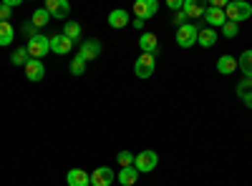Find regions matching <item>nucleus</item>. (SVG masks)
Wrapping results in <instances>:
<instances>
[{
    "label": "nucleus",
    "instance_id": "1",
    "mask_svg": "<svg viewBox=\"0 0 252 186\" xmlns=\"http://www.w3.org/2000/svg\"><path fill=\"white\" fill-rule=\"evenodd\" d=\"M252 15V5L245 3V0H232V3H227V10H224V18L229 20V23H242V20H247Z\"/></svg>",
    "mask_w": 252,
    "mask_h": 186
},
{
    "label": "nucleus",
    "instance_id": "2",
    "mask_svg": "<svg viewBox=\"0 0 252 186\" xmlns=\"http://www.w3.org/2000/svg\"><path fill=\"white\" fill-rule=\"evenodd\" d=\"M157 166H159V154L152 151V149H144L141 154L134 156V169H136L139 174H149V171H154Z\"/></svg>",
    "mask_w": 252,
    "mask_h": 186
},
{
    "label": "nucleus",
    "instance_id": "3",
    "mask_svg": "<svg viewBox=\"0 0 252 186\" xmlns=\"http://www.w3.org/2000/svg\"><path fill=\"white\" fill-rule=\"evenodd\" d=\"M26 51H28V55H31V58H35V60L46 58V53H51V38L40 35V33H38V35H33V38H28Z\"/></svg>",
    "mask_w": 252,
    "mask_h": 186
},
{
    "label": "nucleus",
    "instance_id": "4",
    "mask_svg": "<svg viewBox=\"0 0 252 186\" xmlns=\"http://www.w3.org/2000/svg\"><path fill=\"white\" fill-rule=\"evenodd\" d=\"M197 38H199V28L192 26V23L177 28V46H179V48H192V46H197Z\"/></svg>",
    "mask_w": 252,
    "mask_h": 186
},
{
    "label": "nucleus",
    "instance_id": "5",
    "mask_svg": "<svg viewBox=\"0 0 252 186\" xmlns=\"http://www.w3.org/2000/svg\"><path fill=\"white\" fill-rule=\"evenodd\" d=\"M154 68H157V55H149V53H141L134 63V73L139 78H152Z\"/></svg>",
    "mask_w": 252,
    "mask_h": 186
},
{
    "label": "nucleus",
    "instance_id": "6",
    "mask_svg": "<svg viewBox=\"0 0 252 186\" xmlns=\"http://www.w3.org/2000/svg\"><path fill=\"white\" fill-rule=\"evenodd\" d=\"M157 13H159V3H157V0H136V3H134V15L139 20H149Z\"/></svg>",
    "mask_w": 252,
    "mask_h": 186
},
{
    "label": "nucleus",
    "instance_id": "7",
    "mask_svg": "<svg viewBox=\"0 0 252 186\" xmlns=\"http://www.w3.org/2000/svg\"><path fill=\"white\" fill-rule=\"evenodd\" d=\"M46 10H48L51 18L63 20V23H66V18H68V13H71V5L66 3V0H46Z\"/></svg>",
    "mask_w": 252,
    "mask_h": 186
},
{
    "label": "nucleus",
    "instance_id": "8",
    "mask_svg": "<svg viewBox=\"0 0 252 186\" xmlns=\"http://www.w3.org/2000/svg\"><path fill=\"white\" fill-rule=\"evenodd\" d=\"M116 179V174L109 166H98L91 171V186H111Z\"/></svg>",
    "mask_w": 252,
    "mask_h": 186
},
{
    "label": "nucleus",
    "instance_id": "9",
    "mask_svg": "<svg viewBox=\"0 0 252 186\" xmlns=\"http://www.w3.org/2000/svg\"><path fill=\"white\" fill-rule=\"evenodd\" d=\"M204 23H207V28H222L224 23H227V18H224V10H220V8H204Z\"/></svg>",
    "mask_w": 252,
    "mask_h": 186
},
{
    "label": "nucleus",
    "instance_id": "10",
    "mask_svg": "<svg viewBox=\"0 0 252 186\" xmlns=\"http://www.w3.org/2000/svg\"><path fill=\"white\" fill-rule=\"evenodd\" d=\"M26 78H28V80H33V83L43 80V78H46V66H43V60L31 58L28 63H26Z\"/></svg>",
    "mask_w": 252,
    "mask_h": 186
},
{
    "label": "nucleus",
    "instance_id": "11",
    "mask_svg": "<svg viewBox=\"0 0 252 186\" xmlns=\"http://www.w3.org/2000/svg\"><path fill=\"white\" fill-rule=\"evenodd\" d=\"M101 55V43H98V40H83V43H81V51H78V58H83V60H86V63H89V60H96Z\"/></svg>",
    "mask_w": 252,
    "mask_h": 186
},
{
    "label": "nucleus",
    "instance_id": "12",
    "mask_svg": "<svg viewBox=\"0 0 252 186\" xmlns=\"http://www.w3.org/2000/svg\"><path fill=\"white\" fill-rule=\"evenodd\" d=\"M71 48H73V43L63 35V33H58V35H53L51 38V53H56V55H66V53H71Z\"/></svg>",
    "mask_w": 252,
    "mask_h": 186
},
{
    "label": "nucleus",
    "instance_id": "13",
    "mask_svg": "<svg viewBox=\"0 0 252 186\" xmlns=\"http://www.w3.org/2000/svg\"><path fill=\"white\" fill-rule=\"evenodd\" d=\"M66 184L68 186H91V174L83 169H71L66 174Z\"/></svg>",
    "mask_w": 252,
    "mask_h": 186
},
{
    "label": "nucleus",
    "instance_id": "14",
    "mask_svg": "<svg viewBox=\"0 0 252 186\" xmlns=\"http://www.w3.org/2000/svg\"><path fill=\"white\" fill-rule=\"evenodd\" d=\"M139 48H141V53L157 55V51H159V40H157V35H154V33H141V38H139Z\"/></svg>",
    "mask_w": 252,
    "mask_h": 186
},
{
    "label": "nucleus",
    "instance_id": "15",
    "mask_svg": "<svg viewBox=\"0 0 252 186\" xmlns=\"http://www.w3.org/2000/svg\"><path fill=\"white\" fill-rule=\"evenodd\" d=\"M109 26L114 28V30H121V28H126V23H129V13H126L124 8H116V10H111L109 13Z\"/></svg>",
    "mask_w": 252,
    "mask_h": 186
},
{
    "label": "nucleus",
    "instance_id": "16",
    "mask_svg": "<svg viewBox=\"0 0 252 186\" xmlns=\"http://www.w3.org/2000/svg\"><path fill=\"white\" fill-rule=\"evenodd\" d=\"M235 71H237V58L235 55H220L217 58V73L229 76V73H235Z\"/></svg>",
    "mask_w": 252,
    "mask_h": 186
},
{
    "label": "nucleus",
    "instance_id": "17",
    "mask_svg": "<svg viewBox=\"0 0 252 186\" xmlns=\"http://www.w3.org/2000/svg\"><path fill=\"white\" fill-rule=\"evenodd\" d=\"M116 181H119L121 186H134V184L139 181V171H136L134 166H124V169L116 174Z\"/></svg>",
    "mask_w": 252,
    "mask_h": 186
},
{
    "label": "nucleus",
    "instance_id": "18",
    "mask_svg": "<svg viewBox=\"0 0 252 186\" xmlns=\"http://www.w3.org/2000/svg\"><path fill=\"white\" fill-rule=\"evenodd\" d=\"M182 13L187 18H202L204 15V5L197 3V0H184V3H182Z\"/></svg>",
    "mask_w": 252,
    "mask_h": 186
},
{
    "label": "nucleus",
    "instance_id": "19",
    "mask_svg": "<svg viewBox=\"0 0 252 186\" xmlns=\"http://www.w3.org/2000/svg\"><path fill=\"white\" fill-rule=\"evenodd\" d=\"M197 43H199L202 48H212V46L217 43L215 28H202V30H199V38H197Z\"/></svg>",
    "mask_w": 252,
    "mask_h": 186
},
{
    "label": "nucleus",
    "instance_id": "20",
    "mask_svg": "<svg viewBox=\"0 0 252 186\" xmlns=\"http://www.w3.org/2000/svg\"><path fill=\"white\" fill-rule=\"evenodd\" d=\"M237 68L245 73V78H250V80H252V48H250V51H245V53L237 58Z\"/></svg>",
    "mask_w": 252,
    "mask_h": 186
},
{
    "label": "nucleus",
    "instance_id": "21",
    "mask_svg": "<svg viewBox=\"0 0 252 186\" xmlns=\"http://www.w3.org/2000/svg\"><path fill=\"white\" fill-rule=\"evenodd\" d=\"M63 35H66L71 43H73V40H81V26L76 23V20H66V26H63Z\"/></svg>",
    "mask_w": 252,
    "mask_h": 186
},
{
    "label": "nucleus",
    "instance_id": "22",
    "mask_svg": "<svg viewBox=\"0 0 252 186\" xmlns=\"http://www.w3.org/2000/svg\"><path fill=\"white\" fill-rule=\"evenodd\" d=\"M48 20H51V15H48L46 8H38V10L31 15V23H33L35 28H46V26H48Z\"/></svg>",
    "mask_w": 252,
    "mask_h": 186
},
{
    "label": "nucleus",
    "instance_id": "23",
    "mask_svg": "<svg viewBox=\"0 0 252 186\" xmlns=\"http://www.w3.org/2000/svg\"><path fill=\"white\" fill-rule=\"evenodd\" d=\"M15 38V28L10 23H0V46H10Z\"/></svg>",
    "mask_w": 252,
    "mask_h": 186
},
{
    "label": "nucleus",
    "instance_id": "24",
    "mask_svg": "<svg viewBox=\"0 0 252 186\" xmlns=\"http://www.w3.org/2000/svg\"><path fill=\"white\" fill-rule=\"evenodd\" d=\"M28 60H31V55H28L26 46H23V48H15L13 55H10V63H13V66H26Z\"/></svg>",
    "mask_w": 252,
    "mask_h": 186
},
{
    "label": "nucleus",
    "instance_id": "25",
    "mask_svg": "<svg viewBox=\"0 0 252 186\" xmlns=\"http://www.w3.org/2000/svg\"><path fill=\"white\" fill-rule=\"evenodd\" d=\"M116 161L121 163V169H124V166H134V154H131V151H119Z\"/></svg>",
    "mask_w": 252,
    "mask_h": 186
},
{
    "label": "nucleus",
    "instance_id": "26",
    "mask_svg": "<svg viewBox=\"0 0 252 186\" xmlns=\"http://www.w3.org/2000/svg\"><path fill=\"white\" fill-rule=\"evenodd\" d=\"M83 71H86V60L76 55V58L71 60V73H73V76H81Z\"/></svg>",
    "mask_w": 252,
    "mask_h": 186
},
{
    "label": "nucleus",
    "instance_id": "27",
    "mask_svg": "<svg viewBox=\"0 0 252 186\" xmlns=\"http://www.w3.org/2000/svg\"><path fill=\"white\" fill-rule=\"evenodd\" d=\"M237 30H240V26H237V23H229V20L222 26V35H224V38H235Z\"/></svg>",
    "mask_w": 252,
    "mask_h": 186
},
{
    "label": "nucleus",
    "instance_id": "28",
    "mask_svg": "<svg viewBox=\"0 0 252 186\" xmlns=\"http://www.w3.org/2000/svg\"><path fill=\"white\" fill-rule=\"evenodd\" d=\"M237 96H245V93H252V80L250 78H245V80H240V83H237Z\"/></svg>",
    "mask_w": 252,
    "mask_h": 186
},
{
    "label": "nucleus",
    "instance_id": "29",
    "mask_svg": "<svg viewBox=\"0 0 252 186\" xmlns=\"http://www.w3.org/2000/svg\"><path fill=\"white\" fill-rule=\"evenodd\" d=\"M10 5H5V3H0V23H10Z\"/></svg>",
    "mask_w": 252,
    "mask_h": 186
},
{
    "label": "nucleus",
    "instance_id": "30",
    "mask_svg": "<svg viewBox=\"0 0 252 186\" xmlns=\"http://www.w3.org/2000/svg\"><path fill=\"white\" fill-rule=\"evenodd\" d=\"M182 3H184V0H166V8H169V10H182Z\"/></svg>",
    "mask_w": 252,
    "mask_h": 186
},
{
    "label": "nucleus",
    "instance_id": "31",
    "mask_svg": "<svg viewBox=\"0 0 252 186\" xmlns=\"http://www.w3.org/2000/svg\"><path fill=\"white\" fill-rule=\"evenodd\" d=\"M187 20H189V18H187V15H184L182 10H179V13L174 15V23H177V28H182V26H187Z\"/></svg>",
    "mask_w": 252,
    "mask_h": 186
},
{
    "label": "nucleus",
    "instance_id": "32",
    "mask_svg": "<svg viewBox=\"0 0 252 186\" xmlns=\"http://www.w3.org/2000/svg\"><path fill=\"white\" fill-rule=\"evenodd\" d=\"M35 30H38V28H35L33 23H23V33H26V35H31V38H33V35H38Z\"/></svg>",
    "mask_w": 252,
    "mask_h": 186
},
{
    "label": "nucleus",
    "instance_id": "33",
    "mask_svg": "<svg viewBox=\"0 0 252 186\" xmlns=\"http://www.w3.org/2000/svg\"><path fill=\"white\" fill-rule=\"evenodd\" d=\"M240 101L245 103L247 108H252V93H245V96H240Z\"/></svg>",
    "mask_w": 252,
    "mask_h": 186
},
{
    "label": "nucleus",
    "instance_id": "34",
    "mask_svg": "<svg viewBox=\"0 0 252 186\" xmlns=\"http://www.w3.org/2000/svg\"><path fill=\"white\" fill-rule=\"evenodd\" d=\"M134 28H139V30H141V28H144V20H139V18H134Z\"/></svg>",
    "mask_w": 252,
    "mask_h": 186
}]
</instances>
